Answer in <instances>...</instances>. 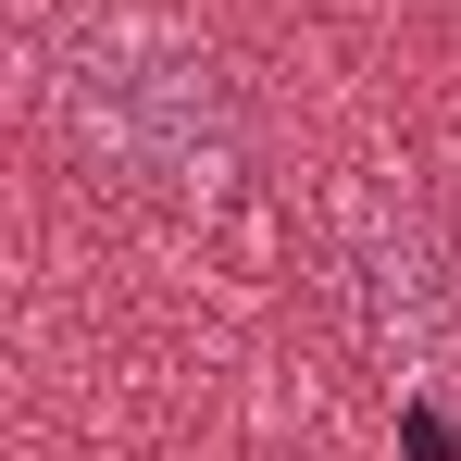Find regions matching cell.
<instances>
[{
	"label": "cell",
	"mask_w": 461,
	"mask_h": 461,
	"mask_svg": "<svg viewBox=\"0 0 461 461\" xmlns=\"http://www.w3.org/2000/svg\"><path fill=\"white\" fill-rule=\"evenodd\" d=\"M50 100H63V125H76L87 150L125 162L138 187L200 200V187L237 175V87H225V63H212L200 38L150 25V13H87V25H63Z\"/></svg>",
	"instance_id": "6da1fadb"
},
{
	"label": "cell",
	"mask_w": 461,
	"mask_h": 461,
	"mask_svg": "<svg viewBox=\"0 0 461 461\" xmlns=\"http://www.w3.org/2000/svg\"><path fill=\"white\" fill-rule=\"evenodd\" d=\"M349 300H362V324H375V349L399 375H424L449 349V262H437V237L411 225L399 200L349 212Z\"/></svg>",
	"instance_id": "7a4b0ae2"
},
{
	"label": "cell",
	"mask_w": 461,
	"mask_h": 461,
	"mask_svg": "<svg viewBox=\"0 0 461 461\" xmlns=\"http://www.w3.org/2000/svg\"><path fill=\"white\" fill-rule=\"evenodd\" d=\"M399 449L411 461H461V411L437 399V386H399Z\"/></svg>",
	"instance_id": "3957f363"
}]
</instances>
